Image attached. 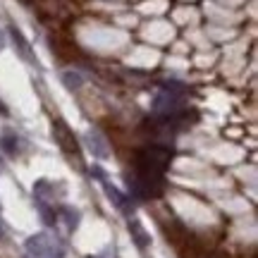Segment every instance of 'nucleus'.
<instances>
[{
    "label": "nucleus",
    "mask_w": 258,
    "mask_h": 258,
    "mask_svg": "<svg viewBox=\"0 0 258 258\" xmlns=\"http://www.w3.org/2000/svg\"><path fill=\"white\" fill-rule=\"evenodd\" d=\"M172 163V148L163 146V144H151L144 146L134 158V172L141 175H153V177H163L167 167Z\"/></svg>",
    "instance_id": "nucleus-1"
},
{
    "label": "nucleus",
    "mask_w": 258,
    "mask_h": 258,
    "mask_svg": "<svg viewBox=\"0 0 258 258\" xmlns=\"http://www.w3.org/2000/svg\"><path fill=\"white\" fill-rule=\"evenodd\" d=\"M27 256L31 258H62L64 251L57 246V241L53 237H48V234H31L27 239Z\"/></svg>",
    "instance_id": "nucleus-2"
},
{
    "label": "nucleus",
    "mask_w": 258,
    "mask_h": 258,
    "mask_svg": "<svg viewBox=\"0 0 258 258\" xmlns=\"http://www.w3.org/2000/svg\"><path fill=\"white\" fill-rule=\"evenodd\" d=\"M179 110H184L182 96L170 91H158L153 96V115H175Z\"/></svg>",
    "instance_id": "nucleus-3"
},
{
    "label": "nucleus",
    "mask_w": 258,
    "mask_h": 258,
    "mask_svg": "<svg viewBox=\"0 0 258 258\" xmlns=\"http://www.w3.org/2000/svg\"><path fill=\"white\" fill-rule=\"evenodd\" d=\"M53 137H55V141L62 146V151H67V153H77V151H79L77 137L70 132V127H67L62 120L53 122Z\"/></svg>",
    "instance_id": "nucleus-4"
},
{
    "label": "nucleus",
    "mask_w": 258,
    "mask_h": 258,
    "mask_svg": "<svg viewBox=\"0 0 258 258\" xmlns=\"http://www.w3.org/2000/svg\"><path fill=\"white\" fill-rule=\"evenodd\" d=\"M84 141H86L89 151H91L96 158H101V160L110 158V148H108V141L103 139V134L98 132V129H89V132H86V137H84Z\"/></svg>",
    "instance_id": "nucleus-5"
},
{
    "label": "nucleus",
    "mask_w": 258,
    "mask_h": 258,
    "mask_svg": "<svg viewBox=\"0 0 258 258\" xmlns=\"http://www.w3.org/2000/svg\"><path fill=\"white\" fill-rule=\"evenodd\" d=\"M10 38H12V43H15L19 57H22L24 62L36 64V57H34V50H31V43L24 38V34H22L17 27H10Z\"/></svg>",
    "instance_id": "nucleus-6"
},
{
    "label": "nucleus",
    "mask_w": 258,
    "mask_h": 258,
    "mask_svg": "<svg viewBox=\"0 0 258 258\" xmlns=\"http://www.w3.org/2000/svg\"><path fill=\"white\" fill-rule=\"evenodd\" d=\"M103 189H105V194H108V199H110L120 211H124V213H129V196H124V194L117 189V186H112L108 179L103 182Z\"/></svg>",
    "instance_id": "nucleus-7"
},
{
    "label": "nucleus",
    "mask_w": 258,
    "mask_h": 258,
    "mask_svg": "<svg viewBox=\"0 0 258 258\" xmlns=\"http://www.w3.org/2000/svg\"><path fill=\"white\" fill-rule=\"evenodd\" d=\"M129 234H132V239L137 241L139 249H146L148 244H151V237H148V232L144 230V225L139 220H129Z\"/></svg>",
    "instance_id": "nucleus-8"
},
{
    "label": "nucleus",
    "mask_w": 258,
    "mask_h": 258,
    "mask_svg": "<svg viewBox=\"0 0 258 258\" xmlns=\"http://www.w3.org/2000/svg\"><path fill=\"white\" fill-rule=\"evenodd\" d=\"M0 148L8 153V156H17L19 151V139L15 132H3V137H0Z\"/></svg>",
    "instance_id": "nucleus-9"
},
{
    "label": "nucleus",
    "mask_w": 258,
    "mask_h": 258,
    "mask_svg": "<svg viewBox=\"0 0 258 258\" xmlns=\"http://www.w3.org/2000/svg\"><path fill=\"white\" fill-rule=\"evenodd\" d=\"M57 218H62L64 225H67V230H74L77 225H79V211L77 208H70V206H62L60 211H57Z\"/></svg>",
    "instance_id": "nucleus-10"
},
{
    "label": "nucleus",
    "mask_w": 258,
    "mask_h": 258,
    "mask_svg": "<svg viewBox=\"0 0 258 258\" xmlns=\"http://www.w3.org/2000/svg\"><path fill=\"white\" fill-rule=\"evenodd\" d=\"M62 82H64V86H67L70 91H77V89H82L84 79L77 72H64L62 74Z\"/></svg>",
    "instance_id": "nucleus-11"
},
{
    "label": "nucleus",
    "mask_w": 258,
    "mask_h": 258,
    "mask_svg": "<svg viewBox=\"0 0 258 258\" xmlns=\"http://www.w3.org/2000/svg\"><path fill=\"white\" fill-rule=\"evenodd\" d=\"M5 48V31H0V50Z\"/></svg>",
    "instance_id": "nucleus-12"
},
{
    "label": "nucleus",
    "mask_w": 258,
    "mask_h": 258,
    "mask_svg": "<svg viewBox=\"0 0 258 258\" xmlns=\"http://www.w3.org/2000/svg\"><path fill=\"white\" fill-rule=\"evenodd\" d=\"M5 237H8V234H5V227H3V222H0V241L5 239Z\"/></svg>",
    "instance_id": "nucleus-13"
},
{
    "label": "nucleus",
    "mask_w": 258,
    "mask_h": 258,
    "mask_svg": "<svg viewBox=\"0 0 258 258\" xmlns=\"http://www.w3.org/2000/svg\"><path fill=\"white\" fill-rule=\"evenodd\" d=\"M0 170H3V160H0Z\"/></svg>",
    "instance_id": "nucleus-14"
},
{
    "label": "nucleus",
    "mask_w": 258,
    "mask_h": 258,
    "mask_svg": "<svg viewBox=\"0 0 258 258\" xmlns=\"http://www.w3.org/2000/svg\"><path fill=\"white\" fill-rule=\"evenodd\" d=\"M22 258H31V256H22Z\"/></svg>",
    "instance_id": "nucleus-15"
}]
</instances>
